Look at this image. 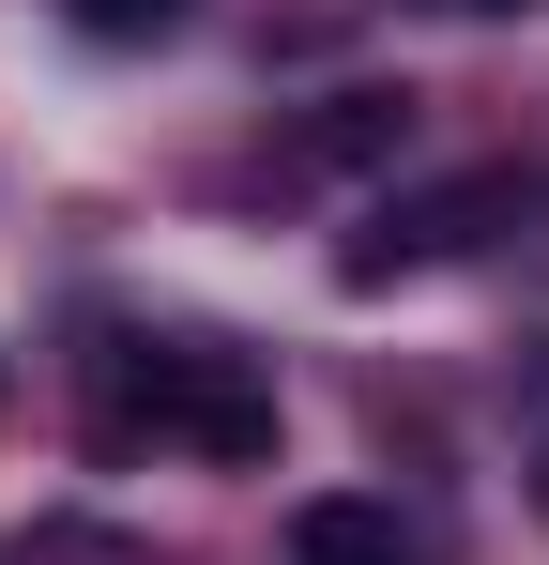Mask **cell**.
Instances as JSON below:
<instances>
[{"label":"cell","instance_id":"cell-1","mask_svg":"<svg viewBox=\"0 0 549 565\" xmlns=\"http://www.w3.org/2000/svg\"><path fill=\"white\" fill-rule=\"evenodd\" d=\"M107 428H153L183 459H274V382L214 337H153V352H107Z\"/></svg>","mask_w":549,"mask_h":565},{"label":"cell","instance_id":"cell-2","mask_svg":"<svg viewBox=\"0 0 549 565\" xmlns=\"http://www.w3.org/2000/svg\"><path fill=\"white\" fill-rule=\"evenodd\" d=\"M535 214V169H458V184H412V199H381L352 245H336V290H397V276H428V260H473L488 230H519Z\"/></svg>","mask_w":549,"mask_h":565},{"label":"cell","instance_id":"cell-3","mask_svg":"<svg viewBox=\"0 0 549 565\" xmlns=\"http://www.w3.org/2000/svg\"><path fill=\"white\" fill-rule=\"evenodd\" d=\"M397 138H412V93H321L305 122H290V169L336 184V169H381Z\"/></svg>","mask_w":549,"mask_h":565},{"label":"cell","instance_id":"cell-4","mask_svg":"<svg viewBox=\"0 0 549 565\" xmlns=\"http://www.w3.org/2000/svg\"><path fill=\"white\" fill-rule=\"evenodd\" d=\"M290 565H412V535H397V504L321 489V504H290Z\"/></svg>","mask_w":549,"mask_h":565},{"label":"cell","instance_id":"cell-5","mask_svg":"<svg viewBox=\"0 0 549 565\" xmlns=\"http://www.w3.org/2000/svg\"><path fill=\"white\" fill-rule=\"evenodd\" d=\"M62 15H77L92 46H153V31H183L198 0H62Z\"/></svg>","mask_w":549,"mask_h":565},{"label":"cell","instance_id":"cell-6","mask_svg":"<svg viewBox=\"0 0 549 565\" xmlns=\"http://www.w3.org/2000/svg\"><path fill=\"white\" fill-rule=\"evenodd\" d=\"M428 15H519V0H428Z\"/></svg>","mask_w":549,"mask_h":565},{"label":"cell","instance_id":"cell-7","mask_svg":"<svg viewBox=\"0 0 549 565\" xmlns=\"http://www.w3.org/2000/svg\"><path fill=\"white\" fill-rule=\"evenodd\" d=\"M535 504H549V459H535Z\"/></svg>","mask_w":549,"mask_h":565}]
</instances>
